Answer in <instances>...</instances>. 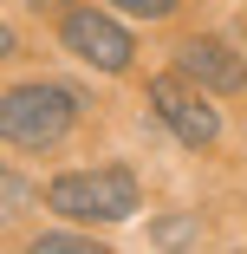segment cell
Here are the masks:
<instances>
[{
  "instance_id": "3",
  "label": "cell",
  "mask_w": 247,
  "mask_h": 254,
  "mask_svg": "<svg viewBox=\"0 0 247 254\" xmlns=\"http://www.w3.org/2000/svg\"><path fill=\"white\" fill-rule=\"evenodd\" d=\"M150 111L189 143V150H208L215 137H221V111L208 105V91L202 85H189L182 72H163V78H150Z\"/></svg>"
},
{
  "instance_id": "6",
  "label": "cell",
  "mask_w": 247,
  "mask_h": 254,
  "mask_svg": "<svg viewBox=\"0 0 247 254\" xmlns=\"http://www.w3.org/2000/svg\"><path fill=\"white\" fill-rule=\"evenodd\" d=\"M33 202H39V189H33L26 176H13L7 163H0V228H7L20 209H33Z\"/></svg>"
},
{
  "instance_id": "8",
  "label": "cell",
  "mask_w": 247,
  "mask_h": 254,
  "mask_svg": "<svg viewBox=\"0 0 247 254\" xmlns=\"http://www.w3.org/2000/svg\"><path fill=\"white\" fill-rule=\"evenodd\" d=\"M33 248H39V254H78V248H98V241H91V235H39Z\"/></svg>"
},
{
  "instance_id": "9",
  "label": "cell",
  "mask_w": 247,
  "mask_h": 254,
  "mask_svg": "<svg viewBox=\"0 0 247 254\" xmlns=\"http://www.w3.org/2000/svg\"><path fill=\"white\" fill-rule=\"evenodd\" d=\"M182 235H195V222H163L156 228V241H182Z\"/></svg>"
},
{
  "instance_id": "11",
  "label": "cell",
  "mask_w": 247,
  "mask_h": 254,
  "mask_svg": "<svg viewBox=\"0 0 247 254\" xmlns=\"http://www.w3.org/2000/svg\"><path fill=\"white\" fill-rule=\"evenodd\" d=\"M26 7H52V0H26Z\"/></svg>"
},
{
  "instance_id": "5",
  "label": "cell",
  "mask_w": 247,
  "mask_h": 254,
  "mask_svg": "<svg viewBox=\"0 0 247 254\" xmlns=\"http://www.w3.org/2000/svg\"><path fill=\"white\" fill-rule=\"evenodd\" d=\"M176 65L189 85H202V91H241V59L228 53L221 39H182L176 46Z\"/></svg>"
},
{
  "instance_id": "4",
  "label": "cell",
  "mask_w": 247,
  "mask_h": 254,
  "mask_svg": "<svg viewBox=\"0 0 247 254\" xmlns=\"http://www.w3.org/2000/svg\"><path fill=\"white\" fill-rule=\"evenodd\" d=\"M59 39H65V53H72V59H85V65H98V72H130V53H137L130 33H124L111 13H98V7L65 13Z\"/></svg>"
},
{
  "instance_id": "1",
  "label": "cell",
  "mask_w": 247,
  "mask_h": 254,
  "mask_svg": "<svg viewBox=\"0 0 247 254\" xmlns=\"http://www.w3.org/2000/svg\"><path fill=\"white\" fill-rule=\"evenodd\" d=\"M78 124V91L72 85H13L7 98H0V137L20 143V150H52L65 143V130Z\"/></svg>"
},
{
  "instance_id": "10",
  "label": "cell",
  "mask_w": 247,
  "mask_h": 254,
  "mask_svg": "<svg viewBox=\"0 0 247 254\" xmlns=\"http://www.w3.org/2000/svg\"><path fill=\"white\" fill-rule=\"evenodd\" d=\"M13 46H20V39H13V26H0V59H13Z\"/></svg>"
},
{
  "instance_id": "2",
  "label": "cell",
  "mask_w": 247,
  "mask_h": 254,
  "mask_svg": "<svg viewBox=\"0 0 247 254\" xmlns=\"http://www.w3.org/2000/svg\"><path fill=\"white\" fill-rule=\"evenodd\" d=\"M46 209H59L72 222H130L143 209V189L124 163H104V170H72L59 183H46Z\"/></svg>"
},
{
  "instance_id": "7",
  "label": "cell",
  "mask_w": 247,
  "mask_h": 254,
  "mask_svg": "<svg viewBox=\"0 0 247 254\" xmlns=\"http://www.w3.org/2000/svg\"><path fill=\"white\" fill-rule=\"evenodd\" d=\"M117 13H137V20H169L176 13V0H111Z\"/></svg>"
}]
</instances>
